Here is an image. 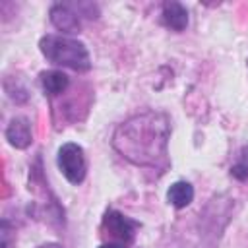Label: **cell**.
I'll list each match as a JSON object with an SVG mask.
<instances>
[{
	"label": "cell",
	"mask_w": 248,
	"mask_h": 248,
	"mask_svg": "<svg viewBox=\"0 0 248 248\" xmlns=\"http://www.w3.org/2000/svg\"><path fill=\"white\" fill-rule=\"evenodd\" d=\"M56 163H58L60 172L64 174V178L70 184H76L78 186V184L83 182L85 172H87V161H85V153H83L81 145L72 143V141L64 143L58 149Z\"/></svg>",
	"instance_id": "3"
},
{
	"label": "cell",
	"mask_w": 248,
	"mask_h": 248,
	"mask_svg": "<svg viewBox=\"0 0 248 248\" xmlns=\"http://www.w3.org/2000/svg\"><path fill=\"white\" fill-rule=\"evenodd\" d=\"M99 248H126V244H120V242H105Z\"/></svg>",
	"instance_id": "12"
},
{
	"label": "cell",
	"mask_w": 248,
	"mask_h": 248,
	"mask_svg": "<svg viewBox=\"0 0 248 248\" xmlns=\"http://www.w3.org/2000/svg\"><path fill=\"white\" fill-rule=\"evenodd\" d=\"M167 200L176 209H182V207L192 203V200H194V186L190 182H186V180H176L167 190Z\"/></svg>",
	"instance_id": "9"
},
{
	"label": "cell",
	"mask_w": 248,
	"mask_h": 248,
	"mask_svg": "<svg viewBox=\"0 0 248 248\" xmlns=\"http://www.w3.org/2000/svg\"><path fill=\"white\" fill-rule=\"evenodd\" d=\"M163 25L172 31H184L188 25V10L180 2H165L161 10Z\"/></svg>",
	"instance_id": "7"
},
{
	"label": "cell",
	"mask_w": 248,
	"mask_h": 248,
	"mask_svg": "<svg viewBox=\"0 0 248 248\" xmlns=\"http://www.w3.org/2000/svg\"><path fill=\"white\" fill-rule=\"evenodd\" d=\"M39 50L50 64L64 66V68H70L76 72H87L91 68L89 50L78 39L48 33V35L41 37Z\"/></svg>",
	"instance_id": "2"
},
{
	"label": "cell",
	"mask_w": 248,
	"mask_h": 248,
	"mask_svg": "<svg viewBox=\"0 0 248 248\" xmlns=\"http://www.w3.org/2000/svg\"><path fill=\"white\" fill-rule=\"evenodd\" d=\"M170 122L163 112H143L122 122L114 136V149L140 167H165Z\"/></svg>",
	"instance_id": "1"
},
{
	"label": "cell",
	"mask_w": 248,
	"mask_h": 248,
	"mask_svg": "<svg viewBox=\"0 0 248 248\" xmlns=\"http://www.w3.org/2000/svg\"><path fill=\"white\" fill-rule=\"evenodd\" d=\"M50 21L62 33H78L81 27L79 14L72 4H54L50 8Z\"/></svg>",
	"instance_id": "5"
},
{
	"label": "cell",
	"mask_w": 248,
	"mask_h": 248,
	"mask_svg": "<svg viewBox=\"0 0 248 248\" xmlns=\"http://www.w3.org/2000/svg\"><path fill=\"white\" fill-rule=\"evenodd\" d=\"M6 140L16 149H25L33 141V130L31 122L25 116H14L6 128Z\"/></svg>",
	"instance_id": "6"
},
{
	"label": "cell",
	"mask_w": 248,
	"mask_h": 248,
	"mask_svg": "<svg viewBox=\"0 0 248 248\" xmlns=\"http://www.w3.org/2000/svg\"><path fill=\"white\" fill-rule=\"evenodd\" d=\"M37 248H62V246L56 244V242H45V244H41V246H37Z\"/></svg>",
	"instance_id": "13"
},
{
	"label": "cell",
	"mask_w": 248,
	"mask_h": 248,
	"mask_svg": "<svg viewBox=\"0 0 248 248\" xmlns=\"http://www.w3.org/2000/svg\"><path fill=\"white\" fill-rule=\"evenodd\" d=\"M140 229V223L126 217L120 211H107L101 223V231L103 234L110 236V242H120V244H130L136 236V231Z\"/></svg>",
	"instance_id": "4"
},
{
	"label": "cell",
	"mask_w": 248,
	"mask_h": 248,
	"mask_svg": "<svg viewBox=\"0 0 248 248\" xmlns=\"http://www.w3.org/2000/svg\"><path fill=\"white\" fill-rule=\"evenodd\" d=\"M231 176L236 180H248V147H242L236 163L231 167Z\"/></svg>",
	"instance_id": "10"
},
{
	"label": "cell",
	"mask_w": 248,
	"mask_h": 248,
	"mask_svg": "<svg viewBox=\"0 0 248 248\" xmlns=\"http://www.w3.org/2000/svg\"><path fill=\"white\" fill-rule=\"evenodd\" d=\"M10 225L8 221H2V229H0V234H2V248H10Z\"/></svg>",
	"instance_id": "11"
},
{
	"label": "cell",
	"mask_w": 248,
	"mask_h": 248,
	"mask_svg": "<svg viewBox=\"0 0 248 248\" xmlns=\"http://www.w3.org/2000/svg\"><path fill=\"white\" fill-rule=\"evenodd\" d=\"M41 85H43L45 93H48L50 97H56V95H62L68 89L70 78L60 70L41 72Z\"/></svg>",
	"instance_id": "8"
}]
</instances>
